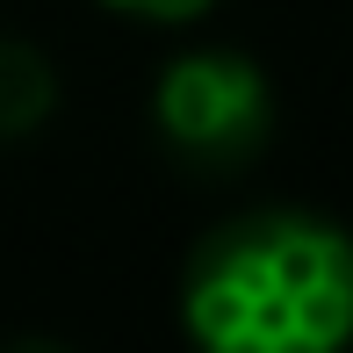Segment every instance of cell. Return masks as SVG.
Wrapping results in <instances>:
<instances>
[{"label": "cell", "instance_id": "1", "mask_svg": "<svg viewBox=\"0 0 353 353\" xmlns=\"http://www.w3.org/2000/svg\"><path fill=\"white\" fill-rule=\"evenodd\" d=\"M181 317L210 353H332L353 339V238L310 210H245L195 245Z\"/></svg>", "mask_w": 353, "mask_h": 353}, {"label": "cell", "instance_id": "4", "mask_svg": "<svg viewBox=\"0 0 353 353\" xmlns=\"http://www.w3.org/2000/svg\"><path fill=\"white\" fill-rule=\"evenodd\" d=\"M108 8H123V14H144V22H195L210 0H108Z\"/></svg>", "mask_w": 353, "mask_h": 353}, {"label": "cell", "instance_id": "3", "mask_svg": "<svg viewBox=\"0 0 353 353\" xmlns=\"http://www.w3.org/2000/svg\"><path fill=\"white\" fill-rule=\"evenodd\" d=\"M58 108V65L22 37H0V144L37 137Z\"/></svg>", "mask_w": 353, "mask_h": 353}, {"label": "cell", "instance_id": "2", "mask_svg": "<svg viewBox=\"0 0 353 353\" xmlns=\"http://www.w3.org/2000/svg\"><path fill=\"white\" fill-rule=\"evenodd\" d=\"M152 123L181 166L195 173H231L274 130V94L267 72L238 51H188L159 72L152 87Z\"/></svg>", "mask_w": 353, "mask_h": 353}]
</instances>
